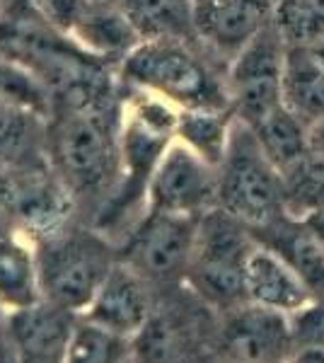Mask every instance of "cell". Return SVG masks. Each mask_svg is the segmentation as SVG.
I'll return each instance as SVG.
<instances>
[{"label":"cell","mask_w":324,"mask_h":363,"mask_svg":"<svg viewBox=\"0 0 324 363\" xmlns=\"http://www.w3.org/2000/svg\"><path fill=\"white\" fill-rule=\"evenodd\" d=\"M247 303L296 315L315 301L310 286L279 252L257 242L245 267Z\"/></svg>","instance_id":"5bb4252c"},{"label":"cell","mask_w":324,"mask_h":363,"mask_svg":"<svg viewBox=\"0 0 324 363\" xmlns=\"http://www.w3.org/2000/svg\"><path fill=\"white\" fill-rule=\"evenodd\" d=\"M218 206V167L174 138L157 162L148 186V211L203 216Z\"/></svg>","instance_id":"30bf717a"},{"label":"cell","mask_w":324,"mask_h":363,"mask_svg":"<svg viewBox=\"0 0 324 363\" xmlns=\"http://www.w3.org/2000/svg\"><path fill=\"white\" fill-rule=\"evenodd\" d=\"M284 104L308 126L324 119V68L312 46H286Z\"/></svg>","instance_id":"e0dca14e"},{"label":"cell","mask_w":324,"mask_h":363,"mask_svg":"<svg viewBox=\"0 0 324 363\" xmlns=\"http://www.w3.org/2000/svg\"><path fill=\"white\" fill-rule=\"evenodd\" d=\"M0 99L44 121H49L51 112H54V99H51L49 90L27 68L5 56H0Z\"/></svg>","instance_id":"d4e9b609"},{"label":"cell","mask_w":324,"mask_h":363,"mask_svg":"<svg viewBox=\"0 0 324 363\" xmlns=\"http://www.w3.org/2000/svg\"><path fill=\"white\" fill-rule=\"evenodd\" d=\"M300 220L310 228V233L320 240V245L324 247V203H322V206L308 211L305 216H300Z\"/></svg>","instance_id":"f1b7e54d"},{"label":"cell","mask_w":324,"mask_h":363,"mask_svg":"<svg viewBox=\"0 0 324 363\" xmlns=\"http://www.w3.org/2000/svg\"><path fill=\"white\" fill-rule=\"evenodd\" d=\"M250 126V124H247ZM257 140L262 143L269 160L284 172V177L293 174L303 165L308 155V131L310 126L303 124L286 104H281L276 112L267 114L257 124L250 126Z\"/></svg>","instance_id":"ffe728a7"},{"label":"cell","mask_w":324,"mask_h":363,"mask_svg":"<svg viewBox=\"0 0 324 363\" xmlns=\"http://www.w3.org/2000/svg\"><path fill=\"white\" fill-rule=\"evenodd\" d=\"M41 301L37 252L27 238L0 240V308L10 313Z\"/></svg>","instance_id":"d6986e66"},{"label":"cell","mask_w":324,"mask_h":363,"mask_svg":"<svg viewBox=\"0 0 324 363\" xmlns=\"http://www.w3.org/2000/svg\"><path fill=\"white\" fill-rule=\"evenodd\" d=\"M78 315L39 301L8 318V342L15 363H66Z\"/></svg>","instance_id":"4fadbf2b"},{"label":"cell","mask_w":324,"mask_h":363,"mask_svg":"<svg viewBox=\"0 0 324 363\" xmlns=\"http://www.w3.org/2000/svg\"><path fill=\"white\" fill-rule=\"evenodd\" d=\"M46 121L0 99V160L13 162L17 157L44 148Z\"/></svg>","instance_id":"cb8c5ba5"},{"label":"cell","mask_w":324,"mask_h":363,"mask_svg":"<svg viewBox=\"0 0 324 363\" xmlns=\"http://www.w3.org/2000/svg\"><path fill=\"white\" fill-rule=\"evenodd\" d=\"M131 342L133 339L78 315L66 363H126L131 356Z\"/></svg>","instance_id":"7402d4cb"},{"label":"cell","mask_w":324,"mask_h":363,"mask_svg":"<svg viewBox=\"0 0 324 363\" xmlns=\"http://www.w3.org/2000/svg\"><path fill=\"white\" fill-rule=\"evenodd\" d=\"M70 39L80 44L87 54L102 58L116 68L140 44V37L135 34L131 22L109 0H90L78 25L70 32Z\"/></svg>","instance_id":"9a60e30c"},{"label":"cell","mask_w":324,"mask_h":363,"mask_svg":"<svg viewBox=\"0 0 324 363\" xmlns=\"http://www.w3.org/2000/svg\"><path fill=\"white\" fill-rule=\"evenodd\" d=\"M255 247V233L242 220L218 206L206 211L199 218L184 284L213 310L230 313L245 306V267Z\"/></svg>","instance_id":"5b68a950"},{"label":"cell","mask_w":324,"mask_h":363,"mask_svg":"<svg viewBox=\"0 0 324 363\" xmlns=\"http://www.w3.org/2000/svg\"><path fill=\"white\" fill-rule=\"evenodd\" d=\"M126 95L87 107H54L44 131L51 167L73 194L75 203L97 213L121 177V128Z\"/></svg>","instance_id":"6da1fadb"},{"label":"cell","mask_w":324,"mask_h":363,"mask_svg":"<svg viewBox=\"0 0 324 363\" xmlns=\"http://www.w3.org/2000/svg\"><path fill=\"white\" fill-rule=\"evenodd\" d=\"M233 124L235 109H179L177 138L218 167L225 155Z\"/></svg>","instance_id":"44dd1931"},{"label":"cell","mask_w":324,"mask_h":363,"mask_svg":"<svg viewBox=\"0 0 324 363\" xmlns=\"http://www.w3.org/2000/svg\"><path fill=\"white\" fill-rule=\"evenodd\" d=\"M199 218L148 211L121 240L119 259L133 267L150 286L184 284Z\"/></svg>","instance_id":"8992f818"},{"label":"cell","mask_w":324,"mask_h":363,"mask_svg":"<svg viewBox=\"0 0 324 363\" xmlns=\"http://www.w3.org/2000/svg\"><path fill=\"white\" fill-rule=\"evenodd\" d=\"M218 208L252 230L293 216L284 172L269 160L255 131L238 116L218 165Z\"/></svg>","instance_id":"277c9868"},{"label":"cell","mask_w":324,"mask_h":363,"mask_svg":"<svg viewBox=\"0 0 324 363\" xmlns=\"http://www.w3.org/2000/svg\"><path fill=\"white\" fill-rule=\"evenodd\" d=\"M296 349H324V298H315L300 313L291 315Z\"/></svg>","instance_id":"4316f807"},{"label":"cell","mask_w":324,"mask_h":363,"mask_svg":"<svg viewBox=\"0 0 324 363\" xmlns=\"http://www.w3.org/2000/svg\"><path fill=\"white\" fill-rule=\"evenodd\" d=\"M276 0H191L194 32L203 49L228 63L274 22Z\"/></svg>","instance_id":"8fae6325"},{"label":"cell","mask_w":324,"mask_h":363,"mask_svg":"<svg viewBox=\"0 0 324 363\" xmlns=\"http://www.w3.org/2000/svg\"><path fill=\"white\" fill-rule=\"evenodd\" d=\"M288 363H324V349H298Z\"/></svg>","instance_id":"f546056e"},{"label":"cell","mask_w":324,"mask_h":363,"mask_svg":"<svg viewBox=\"0 0 324 363\" xmlns=\"http://www.w3.org/2000/svg\"><path fill=\"white\" fill-rule=\"evenodd\" d=\"M8 3H10V0H0V17H3L5 8H8Z\"/></svg>","instance_id":"1f68e13d"},{"label":"cell","mask_w":324,"mask_h":363,"mask_svg":"<svg viewBox=\"0 0 324 363\" xmlns=\"http://www.w3.org/2000/svg\"><path fill=\"white\" fill-rule=\"evenodd\" d=\"M322 298H324V296H322Z\"/></svg>","instance_id":"d6a6232c"},{"label":"cell","mask_w":324,"mask_h":363,"mask_svg":"<svg viewBox=\"0 0 324 363\" xmlns=\"http://www.w3.org/2000/svg\"><path fill=\"white\" fill-rule=\"evenodd\" d=\"M274 25L286 46H310L324 39V0H276Z\"/></svg>","instance_id":"603a6c76"},{"label":"cell","mask_w":324,"mask_h":363,"mask_svg":"<svg viewBox=\"0 0 324 363\" xmlns=\"http://www.w3.org/2000/svg\"><path fill=\"white\" fill-rule=\"evenodd\" d=\"M131 22L140 42L148 39H181L196 42L191 0H109Z\"/></svg>","instance_id":"ac0fdd59"},{"label":"cell","mask_w":324,"mask_h":363,"mask_svg":"<svg viewBox=\"0 0 324 363\" xmlns=\"http://www.w3.org/2000/svg\"><path fill=\"white\" fill-rule=\"evenodd\" d=\"M213 351L218 363H288L298 351L291 315L255 303L223 313Z\"/></svg>","instance_id":"9c48e42d"},{"label":"cell","mask_w":324,"mask_h":363,"mask_svg":"<svg viewBox=\"0 0 324 363\" xmlns=\"http://www.w3.org/2000/svg\"><path fill=\"white\" fill-rule=\"evenodd\" d=\"M20 235V218H17V191L15 174L10 162L0 160V240Z\"/></svg>","instance_id":"83f0119b"},{"label":"cell","mask_w":324,"mask_h":363,"mask_svg":"<svg viewBox=\"0 0 324 363\" xmlns=\"http://www.w3.org/2000/svg\"><path fill=\"white\" fill-rule=\"evenodd\" d=\"M15 174L20 235L32 245L56 235L80 220V208L58 172L51 167L46 150L17 157L10 162Z\"/></svg>","instance_id":"ba28073f"},{"label":"cell","mask_w":324,"mask_h":363,"mask_svg":"<svg viewBox=\"0 0 324 363\" xmlns=\"http://www.w3.org/2000/svg\"><path fill=\"white\" fill-rule=\"evenodd\" d=\"M203 46L181 39L140 42L121 61L119 78L177 109H233L225 78L201 54Z\"/></svg>","instance_id":"7a4b0ae2"},{"label":"cell","mask_w":324,"mask_h":363,"mask_svg":"<svg viewBox=\"0 0 324 363\" xmlns=\"http://www.w3.org/2000/svg\"><path fill=\"white\" fill-rule=\"evenodd\" d=\"M152 310H155L152 286L133 267L119 259L111 267L82 318L97 322L121 337L133 339L140 337V332L148 327Z\"/></svg>","instance_id":"7c38bea8"},{"label":"cell","mask_w":324,"mask_h":363,"mask_svg":"<svg viewBox=\"0 0 324 363\" xmlns=\"http://www.w3.org/2000/svg\"><path fill=\"white\" fill-rule=\"evenodd\" d=\"M310 46H312V51H315L317 61H320L322 68H324V39H322V42H317V44H310Z\"/></svg>","instance_id":"4dcf8cb0"},{"label":"cell","mask_w":324,"mask_h":363,"mask_svg":"<svg viewBox=\"0 0 324 363\" xmlns=\"http://www.w3.org/2000/svg\"><path fill=\"white\" fill-rule=\"evenodd\" d=\"M252 233H255L257 242L279 252L288 264L296 269L310 286L312 296H324V247L303 220L296 216H286V218L267 228H257Z\"/></svg>","instance_id":"2e32d148"},{"label":"cell","mask_w":324,"mask_h":363,"mask_svg":"<svg viewBox=\"0 0 324 363\" xmlns=\"http://www.w3.org/2000/svg\"><path fill=\"white\" fill-rule=\"evenodd\" d=\"M34 252L41 301L75 315L85 313L111 267L119 262V247L82 220L41 240Z\"/></svg>","instance_id":"3957f363"},{"label":"cell","mask_w":324,"mask_h":363,"mask_svg":"<svg viewBox=\"0 0 324 363\" xmlns=\"http://www.w3.org/2000/svg\"><path fill=\"white\" fill-rule=\"evenodd\" d=\"M22 3L49 27L70 37V32L78 25L90 0H22Z\"/></svg>","instance_id":"484cf974"},{"label":"cell","mask_w":324,"mask_h":363,"mask_svg":"<svg viewBox=\"0 0 324 363\" xmlns=\"http://www.w3.org/2000/svg\"><path fill=\"white\" fill-rule=\"evenodd\" d=\"M286 42L271 22L228 63V92L235 116L257 124L284 104Z\"/></svg>","instance_id":"52a82bcc"}]
</instances>
